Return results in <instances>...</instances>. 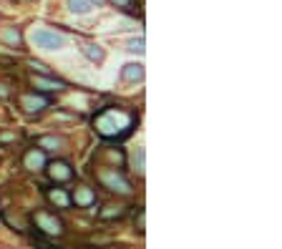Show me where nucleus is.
<instances>
[{
  "label": "nucleus",
  "instance_id": "7ed1b4c3",
  "mask_svg": "<svg viewBox=\"0 0 282 249\" xmlns=\"http://www.w3.org/2000/svg\"><path fill=\"white\" fill-rule=\"evenodd\" d=\"M96 176H98V184L103 186V189H108V191H113V194H124V196H131L134 194V189H131V181L121 174L118 169H98L96 171Z\"/></svg>",
  "mask_w": 282,
  "mask_h": 249
},
{
  "label": "nucleus",
  "instance_id": "5701e85b",
  "mask_svg": "<svg viewBox=\"0 0 282 249\" xmlns=\"http://www.w3.org/2000/svg\"><path fill=\"white\" fill-rule=\"evenodd\" d=\"M111 3L121 10H131V0H111Z\"/></svg>",
  "mask_w": 282,
  "mask_h": 249
},
{
  "label": "nucleus",
  "instance_id": "f03ea898",
  "mask_svg": "<svg viewBox=\"0 0 282 249\" xmlns=\"http://www.w3.org/2000/svg\"><path fill=\"white\" fill-rule=\"evenodd\" d=\"M33 224H35V234H40V237H63L66 234V224L61 222V217H56L53 212H48V209H38V212H33Z\"/></svg>",
  "mask_w": 282,
  "mask_h": 249
},
{
  "label": "nucleus",
  "instance_id": "9d476101",
  "mask_svg": "<svg viewBox=\"0 0 282 249\" xmlns=\"http://www.w3.org/2000/svg\"><path fill=\"white\" fill-rule=\"evenodd\" d=\"M63 144H66V141H63L61 136L48 134V136H40V139L35 141V149H40V151H61Z\"/></svg>",
  "mask_w": 282,
  "mask_h": 249
},
{
  "label": "nucleus",
  "instance_id": "6e6552de",
  "mask_svg": "<svg viewBox=\"0 0 282 249\" xmlns=\"http://www.w3.org/2000/svg\"><path fill=\"white\" fill-rule=\"evenodd\" d=\"M46 164H48L46 151H40V149H28L23 154V169L25 171H43Z\"/></svg>",
  "mask_w": 282,
  "mask_h": 249
},
{
  "label": "nucleus",
  "instance_id": "9b49d317",
  "mask_svg": "<svg viewBox=\"0 0 282 249\" xmlns=\"http://www.w3.org/2000/svg\"><path fill=\"white\" fill-rule=\"evenodd\" d=\"M46 196H48L51 204L58 206V209H68L71 206V196H68L66 189H46Z\"/></svg>",
  "mask_w": 282,
  "mask_h": 249
},
{
  "label": "nucleus",
  "instance_id": "ddd939ff",
  "mask_svg": "<svg viewBox=\"0 0 282 249\" xmlns=\"http://www.w3.org/2000/svg\"><path fill=\"white\" fill-rule=\"evenodd\" d=\"M121 78H124L126 83L141 81V78H144V66H141V63H129V66H124V71H121Z\"/></svg>",
  "mask_w": 282,
  "mask_h": 249
},
{
  "label": "nucleus",
  "instance_id": "393cba45",
  "mask_svg": "<svg viewBox=\"0 0 282 249\" xmlns=\"http://www.w3.org/2000/svg\"><path fill=\"white\" fill-rule=\"evenodd\" d=\"M10 91H8V86H3V83H0V98H5Z\"/></svg>",
  "mask_w": 282,
  "mask_h": 249
},
{
  "label": "nucleus",
  "instance_id": "a878e982",
  "mask_svg": "<svg viewBox=\"0 0 282 249\" xmlns=\"http://www.w3.org/2000/svg\"><path fill=\"white\" fill-rule=\"evenodd\" d=\"M91 3H96V5H98V3H103V0H91Z\"/></svg>",
  "mask_w": 282,
  "mask_h": 249
},
{
  "label": "nucleus",
  "instance_id": "4468645a",
  "mask_svg": "<svg viewBox=\"0 0 282 249\" xmlns=\"http://www.w3.org/2000/svg\"><path fill=\"white\" fill-rule=\"evenodd\" d=\"M84 51V56L89 58V61H94V63H101L103 58H106V53H103V48L101 46H94V43H89V46H84L81 48Z\"/></svg>",
  "mask_w": 282,
  "mask_h": 249
},
{
  "label": "nucleus",
  "instance_id": "1a4fd4ad",
  "mask_svg": "<svg viewBox=\"0 0 282 249\" xmlns=\"http://www.w3.org/2000/svg\"><path fill=\"white\" fill-rule=\"evenodd\" d=\"M33 88L35 93H53L66 88V81H58L53 76H33Z\"/></svg>",
  "mask_w": 282,
  "mask_h": 249
},
{
  "label": "nucleus",
  "instance_id": "a211bd4d",
  "mask_svg": "<svg viewBox=\"0 0 282 249\" xmlns=\"http://www.w3.org/2000/svg\"><path fill=\"white\" fill-rule=\"evenodd\" d=\"M33 244H35V249H63V247L48 242V237H40V234H33Z\"/></svg>",
  "mask_w": 282,
  "mask_h": 249
},
{
  "label": "nucleus",
  "instance_id": "6ab92c4d",
  "mask_svg": "<svg viewBox=\"0 0 282 249\" xmlns=\"http://www.w3.org/2000/svg\"><path fill=\"white\" fill-rule=\"evenodd\" d=\"M28 66H30L33 71H38L40 76H51V68H48L46 63H40V61H35V58H30V61H28Z\"/></svg>",
  "mask_w": 282,
  "mask_h": 249
},
{
  "label": "nucleus",
  "instance_id": "412c9836",
  "mask_svg": "<svg viewBox=\"0 0 282 249\" xmlns=\"http://www.w3.org/2000/svg\"><path fill=\"white\" fill-rule=\"evenodd\" d=\"M136 232L144 234L146 232V217H144V209H139V219H136Z\"/></svg>",
  "mask_w": 282,
  "mask_h": 249
},
{
  "label": "nucleus",
  "instance_id": "f8f14e48",
  "mask_svg": "<svg viewBox=\"0 0 282 249\" xmlns=\"http://www.w3.org/2000/svg\"><path fill=\"white\" fill-rule=\"evenodd\" d=\"M126 214V206H113V204H108V206H103V209L98 212V219L101 222H113V219H121Z\"/></svg>",
  "mask_w": 282,
  "mask_h": 249
},
{
  "label": "nucleus",
  "instance_id": "dca6fc26",
  "mask_svg": "<svg viewBox=\"0 0 282 249\" xmlns=\"http://www.w3.org/2000/svg\"><path fill=\"white\" fill-rule=\"evenodd\" d=\"M3 43L10 46V48H20V43H23L20 30H18V28H8V30L3 33Z\"/></svg>",
  "mask_w": 282,
  "mask_h": 249
},
{
  "label": "nucleus",
  "instance_id": "f257e3e1",
  "mask_svg": "<svg viewBox=\"0 0 282 249\" xmlns=\"http://www.w3.org/2000/svg\"><path fill=\"white\" fill-rule=\"evenodd\" d=\"M139 123V116L124 106H108V108H101L94 118V126L96 131L103 136V139H111V141H121L126 139L134 126Z\"/></svg>",
  "mask_w": 282,
  "mask_h": 249
},
{
  "label": "nucleus",
  "instance_id": "4be33fe9",
  "mask_svg": "<svg viewBox=\"0 0 282 249\" xmlns=\"http://www.w3.org/2000/svg\"><path fill=\"white\" fill-rule=\"evenodd\" d=\"M15 139H18V134H13V131H0V144H10Z\"/></svg>",
  "mask_w": 282,
  "mask_h": 249
},
{
  "label": "nucleus",
  "instance_id": "2eb2a0df",
  "mask_svg": "<svg viewBox=\"0 0 282 249\" xmlns=\"http://www.w3.org/2000/svg\"><path fill=\"white\" fill-rule=\"evenodd\" d=\"M3 222H5V224H8L10 229H15V232H20V234H23V232H28V224H25V222H23L20 217H13V214H10L8 209L3 212Z\"/></svg>",
  "mask_w": 282,
  "mask_h": 249
},
{
  "label": "nucleus",
  "instance_id": "0eeeda50",
  "mask_svg": "<svg viewBox=\"0 0 282 249\" xmlns=\"http://www.w3.org/2000/svg\"><path fill=\"white\" fill-rule=\"evenodd\" d=\"M68 196L76 209H91L96 204V189H91V186H76L73 194H68Z\"/></svg>",
  "mask_w": 282,
  "mask_h": 249
},
{
  "label": "nucleus",
  "instance_id": "b1692460",
  "mask_svg": "<svg viewBox=\"0 0 282 249\" xmlns=\"http://www.w3.org/2000/svg\"><path fill=\"white\" fill-rule=\"evenodd\" d=\"M0 66H5V68H13V66H15V61H13V58H5V56H0Z\"/></svg>",
  "mask_w": 282,
  "mask_h": 249
},
{
  "label": "nucleus",
  "instance_id": "f3484780",
  "mask_svg": "<svg viewBox=\"0 0 282 249\" xmlns=\"http://www.w3.org/2000/svg\"><path fill=\"white\" fill-rule=\"evenodd\" d=\"M91 8H94L91 0H68V10H73V13H81V15H84V13H89Z\"/></svg>",
  "mask_w": 282,
  "mask_h": 249
},
{
  "label": "nucleus",
  "instance_id": "20e7f679",
  "mask_svg": "<svg viewBox=\"0 0 282 249\" xmlns=\"http://www.w3.org/2000/svg\"><path fill=\"white\" fill-rule=\"evenodd\" d=\"M18 106H20V111H23V113H28V116H38L43 108H48V106H51V98H48V96H43V93L28 91V93H20V96H18Z\"/></svg>",
  "mask_w": 282,
  "mask_h": 249
},
{
  "label": "nucleus",
  "instance_id": "423d86ee",
  "mask_svg": "<svg viewBox=\"0 0 282 249\" xmlns=\"http://www.w3.org/2000/svg\"><path fill=\"white\" fill-rule=\"evenodd\" d=\"M33 43L38 48H46V51H58V48H63L66 38L53 33V30H35L33 33Z\"/></svg>",
  "mask_w": 282,
  "mask_h": 249
},
{
  "label": "nucleus",
  "instance_id": "39448f33",
  "mask_svg": "<svg viewBox=\"0 0 282 249\" xmlns=\"http://www.w3.org/2000/svg\"><path fill=\"white\" fill-rule=\"evenodd\" d=\"M46 171H48V176H51L53 184H66V181H71L76 176L73 166L68 161H61V159L58 161H48L46 164Z\"/></svg>",
  "mask_w": 282,
  "mask_h": 249
},
{
  "label": "nucleus",
  "instance_id": "aec40b11",
  "mask_svg": "<svg viewBox=\"0 0 282 249\" xmlns=\"http://www.w3.org/2000/svg\"><path fill=\"white\" fill-rule=\"evenodd\" d=\"M129 51L131 53H144V38H134L129 43Z\"/></svg>",
  "mask_w": 282,
  "mask_h": 249
}]
</instances>
